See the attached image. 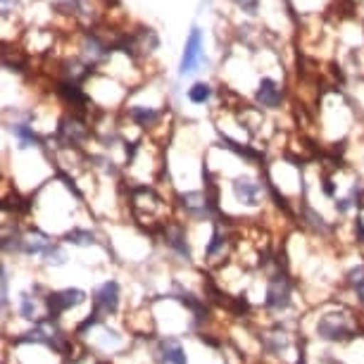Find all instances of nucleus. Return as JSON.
Returning <instances> with one entry per match:
<instances>
[{"mask_svg":"<svg viewBox=\"0 0 364 364\" xmlns=\"http://www.w3.org/2000/svg\"><path fill=\"white\" fill-rule=\"evenodd\" d=\"M117 307H119V286H117V281H105L102 286L95 288L93 293V314L84 321V326H93L95 321H98L100 314H114Z\"/></svg>","mask_w":364,"mask_h":364,"instance_id":"f257e3e1","label":"nucleus"},{"mask_svg":"<svg viewBox=\"0 0 364 364\" xmlns=\"http://www.w3.org/2000/svg\"><path fill=\"white\" fill-rule=\"evenodd\" d=\"M317 336L324 341H348V338H353V328H350V321L346 314L328 312L319 319Z\"/></svg>","mask_w":364,"mask_h":364,"instance_id":"f03ea898","label":"nucleus"},{"mask_svg":"<svg viewBox=\"0 0 364 364\" xmlns=\"http://www.w3.org/2000/svg\"><path fill=\"white\" fill-rule=\"evenodd\" d=\"M86 300V293L79 291V288H67V291H58L48 295V310H50V317H60L65 310H72V307L81 305Z\"/></svg>","mask_w":364,"mask_h":364,"instance_id":"7ed1b4c3","label":"nucleus"},{"mask_svg":"<svg viewBox=\"0 0 364 364\" xmlns=\"http://www.w3.org/2000/svg\"><path fill=\"white\" fill-rule=\"evenodd\" d=\"M46 343V346L50 348H63V331H60L58 326L53 324V321H41V324H36L31 328V331H26L22 338H19V343Z\"/></svg>","mask_w":364,"mask_h":364,"instance_id":"20e7f679","label":"nucleus"},{"mask_svg":"<svg viewBox=\"0 0 364 364\" xmlns=\"http://www.w3.org/2000/svg\"><path fill=\"white\" fill-rule=\"evenodd\" d=\"M203 60V33L193 29L191 36L186 41V50H183V58H181V74H188L193 72Z\"/></svg>","mask_w":364,"mask_h":364,"instance_id":"39448f33","label":"nucleus"},{"mask_svg":"<svg viewBox=\"0 0 364 364\" xmlns=\"http://www.w3.org/2000/svg\"><path fill=\"white\" fill-rule=\"evenodd\" d=\"M291 298V286H288V279L286 277H274L269 279V288H267V305L272 310H284L288 307V300Z\"/></svg>","mask_w":364,"mask_h":364,"instance_id":"423d86ee","label":"nucleus"},{"mask_svg":"<svg viewBox=\"0 0 364 364\" xmlns=\"http://www.w3.org/2000/svg\"><path fill=\"white\" fill-rule=\"evenodd\" d=\"M157 364H188L186 350L174 338H167L157 348Z\"/></svg>","mask_w":364,"mask_h":364,"instance_id":"0eeeda50","label":"nucleus"},{"mask_svg":"<svg viewBox=\"0 0 364 364\" xmlns=\"http://www.w3.org/2000/svg\"><path fill=\"white\" fill-rule=\"evenodd\" d=\"M233 196H236L238 203L255 208V205L259 203V183L252 181L250 176H240L233 181Z\"/></svg>","mask_w":364,"mask_h":364,"instance_id":"6e6552de","label":"nucleus"},{"mask_svg":"<svg viewBox=\"0 0 364 364\" xmlns=\"http://www.w3.org/2000/svg\"><path fill=\"white\" fill-rule=\"evenodd\" d=\"M50 245L53 243L41 231H31V233H26V236H22V252H26V255H46V250L50 248Z\"/></svg>","mask_w":364,"mask_h":364,"instance_id":"1a4fd4ad","label":"nucleus"},{"mask_svg":"<svg viewBox=\"0 0 364 364\" xmlns=\"http://www.w3.org/2000/svg\"><path fill=\"white\" fill-rule=\"evenodd\" d=\"M181 205H183V210H186L191 217L203 219V217L210 215L208 198H203L200 193H186V196H181Z\"/></svg>","mask_w":364,"mask_h":364,"instance_id":"9d476101","label":"nucleus"},{"mask_svg":"<svg viewBox=\"0 0 364 364\" xmlns=\"http://www.w3.org/2000/svg\"><path fill=\"white\" fill-rule=\"evenodd\" d=\"M257 100L262 102L264 107H279V102H281V88L277 86V81L262 79V84H259V88H257Z\"/></svg>","mask_w":364,"mask_h":364,"instance_id":"9b49d317","label":"nucleus"},{"mask_svg":"<svg viewBox=\"0 0 364 364\" xmlns=\"http://www.w3.org/2000/svg\"><path fill=\"white\" fill-rule=\"evenodd\" d=\"M36 312H38V302L33 300L29 293L19 295V314H22L24 319H36Z\"/></svg>","mask_w":364,"mask_h":364,"instance_id":"f8f14e48","label":"nucleus"},{"mask_svg":"<svg viewBox=\"0 0 364 364\" xmlns=\"http://www.w3.org/2000/svg\"><path fill=\"white\" fill-rule=\"evenodd\" d=\"M212 95V88L208 84H193L188 91V100L196 102V105H203V102H208Z\"/></svg>","mask_w":364,"mask_h":364,"instance_id":"ddd939ff","label":"nucleus"},{"mask_svg":"<svg viewBox=\"0 0 364 364\" xmlns=\"http://www.w3.org/2000/svg\"><path fill=\"white\" fill-rule=\"evenodd\" d=\"M167 243L171 245L174 250H178L181 255H186L191 257V250H188V245H186V240H183V231L181 229H174L171 233H167Z\"/></svg>","mask_w":364,"mask_h":364,"instance_id":"4468645a","label":"nucleus"},{"mask_svg":"<svg viewBox=\"0 0 364 364\" xmlns=\"http://www.w3.org/2000/svg\"><path fill=\"white\" fill-rule=\"evenodd\" d=\"M348 281H350V286L357 291V295H360V300L364 302V264L355 267V269L348 274Z\"/></svg>","mask_w":364,"mask_h":364,"instance_id":"2eb2a0df","label":"nucleus"},{"mask_svg":"<svg viewBox=\"0 0 364 364\" xmlns=\"http://www.w3.org/2000/svg\"><path fill=\"white\" fill-rule=\"evenodd\" d=\"M70 243H74V245H93L95 243V236L91 231H81V229H74V231H70L65 236Z\"/></svg>","mask_w":364,"mask_h":364,"instance_id":"dca6fc26","label":"nucleus"},{"mask_svg":"<svg viewBox=\"0 0 364 364\" xmlns=\"http://www.w3.org/2000/svg\"><path fill=\"white\" fill-rule=\"evenodd\" d=\"M132 117H134L136 122H139V124L146 127V124H150V122L157 119V112H155L153 107H141L139 105V107H132Z\"/></svg>","mask_w":364,"mask_h":364,"instance_id":"f3484780","label":"nucleus"},{"mask_svg":"<svg viewBox=\"0 0 364 364\" xmlns=\"http://www.w3.org/2000/svg\"><path fill=\"white\" fill-rule=\"evenodd\" d=\"M46 264H55V267H60V264H65L67 262V255H65V250L63 248H58V245H50V248L46 250Z\"/></svg>","mask_w":364,"mask_h":364,"instance_id":"a211bd4d","label":"nucleus"},{"mask_svg":"<svg viewBox=\"0 0 364 364\" xmlns=\"http://www.w3.org/2000/svg\"><path fill=\"white\" fill-rule=\"evenodd\" d=\"M12 132H15V136H19V139H22V143L26 146V143H33V134L29 132V129L26 127H22V124H17L15 129H12Z\"/></svg>","mask_w":364,"mask_h":364,"instance_id":"6ab92c4d","label":"nucleus"},{"mask_svg":"<svg viewBox=\"0 0 364 364\" xmlns=\"http://www.w3.org/2000/svg\"><path fill=\"white\" fill-rule=\"evenodd\" d=\"M238 8H243L245 12H250V15H255L257 8H259V0H236Z\"/></svg>","mask_w":364,"mask_h":364,"instance_id":"aec40b11","label":"nucleus"},{"mask_svg":"<svg viewBox=\"0 0 364 364\" xmlns=\"http://www.w3.org/2000/svg\"><path fill=\"white\" fill-rule=\"evenodd\" d=\"M355 233L360 236V240L364 243V219H357V222H355Z\"/></svg>","mask_w":364,"mask_h":364,"instance_id":"412c9836","label":"nucleus"},{"mask_svg":"<svg viewBox=\"0 0 364 364\" xmlns=\"http://www.w3.org/2000/svg\"><path fill=\"white\" fill-rule=\"evenodd\" d=\"M3 305H8V272H3Z\"/></svg>","mask_w":364,"mask_h":364,"instance_id":"4be33fe9","label":"nucleus"},{"mask_svg":"<svg viewBox=\"0 0 364 364\" xmlns=\"http://www.w3.org/2000/svg\"><path fill=\"white\" fill-rule=\"evenodd\" d=\"M331 364H341V362H331Z\"/></svg>","mask_w":364,"mask_h":364,"instance_id":"5701e85b","label":"nucleus"}]
</instances>
